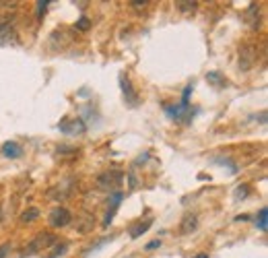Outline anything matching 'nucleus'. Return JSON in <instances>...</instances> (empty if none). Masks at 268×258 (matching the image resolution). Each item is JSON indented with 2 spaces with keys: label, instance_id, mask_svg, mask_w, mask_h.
I'll return each instance as SVG.
<instances>
[{
  "label": "nucleus",
  "instance_id": "nucleus-19",
  "mask_svg": "<svg viewBox=\"0 0 268 258\" xmlns=\"http://www.w3.org/2000/svg\"><path fill=\"white\" fill-rule=\"evenodd\" d=\"M48 4H50V0H39L38 2V19H41L45 15V10H48Z\"/></svg>",
  "mask_w": 268,
  "mask_h": 258
},
{
  "label": "nucleus",
  "instance_id": "nucleus-3",
  "mask_svg": "<svg viewBox=\"0 0 268 258\" xmlns=\"http://www.w3.org/2000/svg\"><path fill=\"white\" fill-rule=\"evenodd\" d=\"M122 178H124V173H122L120 170H108V172L99 173L97 188H99V190H114L115 186H120Z\"/></svg>",
  "mask_w": 268,
  "mask_h": 258
},
{
  "label": "nucleus",
  "instance_id": "nucleus-17",
  "mask_svg": "<svg viewBox=\"0 0 268 258\" xmlns=\"http://www.w3.org/2000/svg\"><path fill=\"white\" fill-rule=\"evenodd\" d=\"M266 215H268V211H266V207H262L258 219H256V225L260 227V231H266V227H268V223H266Z\"/></svg>",
  "mask_w": 268,
  "mask_h": 258
},
{
  "label": "nucleus",
  "instance_id": "nucleus-15",
  "mask_svg": "<svg viewBox=\"0 0 268 258\" xmlns=\"http://www.w3.org/2000/svg\"><path fill=\"white\" fill-rule=\"evenodd\" d=\"M176 6H178V10H182V13H194V10L198 8V2L196 0H178Z\"/></svg>",
  "mask_w": 268,
  "mask_h": 258
},
{
  "label": "nucleus",
  "instance_id": "nucleus-9",
  "mask_svg": "<svg viewBox=\"0 0 268 258\" xmlns=\"http://www.w3.org/2000/svg\"><path fill=\"white\" fill-rule=\"evenodd\" d=\"M71 182V180H66V184ZM66 184H58V186H54V188L48 192V196L50 198H54V201H64V198H68L73 194V190H75V186H66Z\"/></svg>",
  "mask_w": 268,
  "mask_h": 258
},
{
  "label": "nucleus",
  "instance_id": "nucleus-25",
  "mask_svg": "<svg viewBox=\"0 0 268 258\" xmlns=\"http://www.w3.org/2000/svg\"><path fill=\"white\" fill-rule=\"evenodd\" d=\"M0 223H2V209H0Z\"/></svg>",
  "mask_w": 268,
  "mask_h": 258
},
{
  "label": "nucleus",
  "instance_id": "nucleus-18",
  "mask_svg": "<svg viewBox=\"0 0 268 258\" xmlns=\"http://www.w3.org/2000/svg\"><path fill=\"white\" fill-rule=\"evenodd\" d=\"M66 250H68V246H66V244H58V246H54L52 254H48L45 258H58V256H64V254H66Z\"/></svg>",
  "mask_w": 268,
  "mask_h": 258
},
{
  "label": "nucleus",
  "instance_id": "nucleus-11",
  "mask_svg": "<svg viewBox=\"0 0 268 258\" xmlns=\"http://www.w3.org/2000/svg\"><path fill=\"white\" fill-rule=\"evenodd\" d=\"M93 227H95V215L85 213L77 219V231L78 233H89V231H93Z\"/></svg>",
  "mask_w": 268,
  "mask_h": 258
},
{
  "label": "nucleus",
  "instance_id": "nucleus-13",
  "mask_svg": "<svg viewBox=\"0 0 268 258\" xmlns=\"http://www.w3.org/2000/svg\"><path fill=\"white\" fill-rule=\"evenodd\" d=\"M153 225V221L151 219H145V221H141V223H136L134 227H130V238L132 240H136V238H141L143 233H147V229Z\"/></svg>",
  "mask_w": 268,
  "mask_h": 258
},
{
  "label": "nucleus",
  "instance_id": "nucleus-21",
  "mask_svg": "<svg viewBox=\"0 0 268 258\" xmlns=\"http://www.w3.org/2000/svg\"><path fill=\"white\" fill-rule=\"evenodd\" d=\"M233 196H235V201H239V198H246V196H248V186H246V184H241L239 188L235 190V194H233Z\"/></svg>",
  "mask_w": 268,
  "mask_h": 258
},
{
  "label": "nucleus",
  "instance_id": "nucleus-2",
  "mask_svg": "<svg viewBox=\"0 0 268 258\" xmlns=\"http://www.w3.org/2000/svg\"><path fill=\"white\" fill-rule=\"evenodd\" d=\"M48 221L54 229H62V227H68L73 223V213L66 207H56L48 215Z\"/></svg>",
  "mask_w": 268,
  "mask_h": 258
},
{
  "label": "nucleus",
  "instance_id": "nucleus-24",
  "mask_svg": "<svg viewBox=\"0 0 268 258\" xmlns=\"http://www.w3.org/2000/svg\"><path fill=\"white\" fill-rule=\"evenodd\" d=\"M161 246V240H155V242H151V244H147V250H153V248H159Z\"/></svg>",
  "mask_w": 268,
  "mask_h": 258
},
{
  "label": "nucleus",
  "instance_id": "nucleus-4",
  "mask_svg": "<svg viewBox=\"0 0 268 258\" xmlns=\"http://www.w3.org/2000/svg\"><path fill=\"white\" fill-rule=\"evenodd\" d=\"M256 60H258V50L254 43H243L239 48V68L241 70H250Z\"/></svg>",
  "mask_w": 268,
  "mask_h": 258
},
{
  "label": "nucleus",
  "instance_id": "nucleus-7",
  "mask_svg": "<svg viewBox=\"0 0 268 258\" xmlns=\"http://www.w3.org/2000/svg\"><path fill=\"white\" fill-rule=\"evenodd\" d=\"M13 38H17V29H15V23L13 19H0V42H10Z\"/></svg>",
  "mask_w": 268,
  "mask_h": 258
},
{
  "label": "nucleus",
  "instance_id": "nucleus-23",
  "mask_svg": "<svg viewBox=\"0 0 268 258\" xmlns=\"http://www.w3.org/2000/svg\"><path fill=\"white\" fill-rule=\"evenodd\" d=\"M128 4H130L132 8H145V6L149 4V0H130Z\"/></svg>",
  "mask_w": 268,
  "mask_h": 258
},
{
  "label": "nucleus",
  "instance_id": "nucleus-22",
  "mask_svg": "<svg viewBox=\"0 0 268 258\" xmlns=\"http://www.w3.org/2000/svg\"><path fill=\"white\" fill-rule=\"evenodd\" d=\"M10 250H13V244H8V242L2 244V246H0V258H6Z\"/></svg>",
  "mask_w": 268,
  "mask_h": 258
},
{
  "label": "nucleus",
  "instance_id": "nucleus-5",
  "mask_svg": "<svg viewBox=\"0 0 268 258\" xmlns=\"http://www.w3.org/2000/svg\"><path fill=\"white\" fill-rule=\"evenodd\" d=\"M58 130L64 132V134H85L87 126L80 118H75V120H62L58 124Z\"/></svg>",
  "mask_w": 268,
  "mask_h": 258
},
{
  "label": "nucleus",
  "instance_id": "nucleus-1",
  "mask_svg": "<svg viewBox=\"0 0 268 258\" xmlns=\"http://www.w3.org/2000/svg\"><path fill=\"white\" fill-rule=\"evenodd\" d=\"M54 244H56V236H54L52 231H39V233H36V238L29 242L25 252L27 254H38V252L48 250L50 246H54Z\"/></svg>",
  "mask_w": 268,
  "mask_h": 258
},
{
  "label": "nucleus",
  "instance_id": "nucleus-16",
  "mask_svg": "<svg viewBox=\"0 0 268 258\" xmlns=\"http://www.w3.org/2000/svg\"><path fill=\"white\" fill-rule=\"evenodd\" d=\"M36 219H39V209L31 207V209H27L25 213L21 215V223H33Z\"/></svg>",
  "mask_w": 268,
  "mask_h": 258
},
{
  "label": "nucleus",
  "instance_id": "nucleus-10",
  "mask_svg": "<svg viewBox=\"0 0 268 258\" xmlns=\"http://www.w3.org/2000/svg\"><path fill=\"white\" fill-rule=\"evenodd\" d=\"M246 23H248L252 29H258L260 27V6L256 4V2H252L248 6V10H246Z\"/></svg>",
  "mask_w": 268,
  "mask_h": 258
},
{
  "label": "nucleus",
  "instance_id": "nucleus-8",
  "mask_svg": "<svg viewBox=\"0 0 268 258\" xmlns=\"http://www.w3.org/2000/svg\"><path fill=\"white\" fill-rule=\"evenodd\" d=\"M0 153H2V157H6V159H19L23 155V147L19 143H15V140H6V143L2 145V149H0Z\"/></svg>",
  "mask_w": 268,
  "mask_h": 258
},
{
  "label": "nucleus",
  "instance_id": "nucleus-12",
  "mask_svg": "<svg viewBox=\"0 0 268 258\" xmlns=\"http://www.w3.org/2000/svg\"><path fill=\"white\" fill-rule=\"evenodd\" d=\"M206 81L211 83L213 87H217V89H223V87H227V79L219 73V70H211V73L206 75Z\"/></svg>",
  "mask_w": 268,
  "mask_h": 258
},
{
  "label": "nucleus",
  "instance_id": "nucleus-26",
  "mask_svg": "<svg viewBox=\"0 0 268 258\" xmlns=\"http://www.w3.org/2000/svg\"><path fill=\"white\" fill-rule=\"evenodd\" d=\"M198 258H208V256H206V254H200V256H198Z\"/></svg>",
  "mask_w": 268,
  "mask_h": 258
},
{
  "label": "nucleus",
  "instance_id": "nucleus-14",
  "mask_svg": "<svg viewBox=\"0 0 268 258\" xmlns=\"http://www.w3.org/2000/svg\"><path fill=\"white\" fill-rule=\"evenodd\" d=\"M196 227H198V219H196V215H186V217L182 219L180 231H182V233H192Z\"/></svg>",
  "mask_w": 268,
  "mask_h": 258
},
{
  "label": "nucleus",
  "instance_id": "nucleus-6",
  "mask_svg": "<svg viewBox=\"0 0 268 258\" xmlns=\"http://www.w3.org/2000/svg\"><path fill=\"white\" fill-rule=\"evenodd\" d=\"M120 85H122V93H124V99H126V103L130 105V108H134V105L138 103V95H136V91L132 89L130 79H128L126 75H122V77H120Z\"/></svg>",
  "mask_w": 268,
  "mask_h": 258
},
{
  "label": "nucleus",
  "instance_id": "nucleus-20",
  "mask_svg": "<svg viewBox=\"0 0 268 258\" xmlns=\"http://www.w3.org/2000/svg\"><path fill=\"white\" fill-rule=\"evenodd\" d=\"M89 27H91V21H89L87 17H80V19L77 21V29H78V31H87Z\"/></svg>",
  "mask_w": 268,
  "mask_h": 258
}]
</instances>
